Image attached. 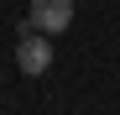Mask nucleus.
<instances>
[{
	"instance_id": "f257e3e1",
	"label": "nucleus",
	"mask_w": 120,
	"mask_h": 115,
	"mask_svg": "<svg viewBox=\"0 0 120 115\" xmlns=\"http://www.w3.org/2000/svg\"><path fill=\"white\" fill-rule=\"evenodd\" d=\"M16 68H21L26 79H42L52 68V37L37 31L31 21H21V31H16Z\"/></svg>"
},
{
	"instance_id": "f03ea898",
	"label": "nucleus",
	"mask_w": 120,
	"mask_h": 115,
	"mask_svg": "<svg viewBox=\"0 0 120 115\" xmlns=\"http://www.w3.org/2000/svg\"><path fill=\"white\" fill-rule=\"evenodd\" d=\"M26 21H31L37 31H47V37H63V31L73 26V0H31Z\"/></svg>"
}]
</instances>
